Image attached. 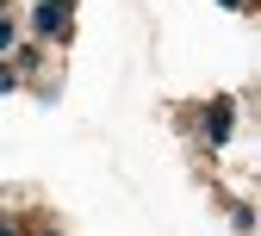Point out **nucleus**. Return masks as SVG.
<instances>
[{
    "label": "nucleus",
    "instance_id": "1",
    "mask_svg": "<svg viewBox=\"0 0 261 236\" xmlns=\"http://www.w3.org/2000/svg\"><path fill=\"white\" fill-rule=\"evenodd\" d=\"M38 38H62V31H69V0H38Z\"/></svg>",
    "mask_w": 261,
    "mask_h": 236
},
{
    "label": "nucleus",
    "instance_id": "6",
    "mask_svg": "<svg viewBox=\"0 0 261 236\" xmlns=\"http://www.w3.org/2000/svg\"><path fill=\"white\" fill-rule=\"evenodd\" d=\"M0 19H7V7H0Z\"/></svg>",
    "mask_w": 261,
    "mask_h": 236
},
{
    "label": "nucleus",
    "instance_id": "3",
    "mask_svg": "<svg viewBox=\"0 0 261 236\" xmlns=\"http://www.w3.org/2000/svg\"><path fill=\"white\" fill-rule=\"evenodd\" d=\"M13 44V19H0V50H7Z\"/></svg>",
    "mask_w": 261,
    "mask_h": 236
},
{
    "label": "nucleus",
    "instance_id": "4",
    "mask_svg": "<svg viewBox=\"0 0 261 236\" xmlns=\"http://www.w3.org/2000/svg\"><path fill=\"white\" fill-rule=\"evenodd\" d=\"M7 87H13V69H7V62H0V93H7Z\"/></svg>",
    "mask_w": 261,
    "mask_h": 236
},
{
    "label": "nucleus",
    "instance_id": "5",
    "mask_svg": "<svg viewBox=\"0 0 261 236\" xmlns=\"http://www.w3.org/2000/svg\"><path fill=\"white\" fill-rule=\"evenodd\" d=\"M0 236H13V224H0Z\"/></svg>",
    "mask_w": 261,
    "mask_h": 236
},
{
    "label": "nucleus",
    "instance_id": "2",
    "mask_svg": "<svg viewBox=\"0 0 261 236\" xmlns=\"http://www.w3.org/2000/svg\"><path fill=\"white\" fill-rule=\"evenodd\" d=\"M230 118H237L230 99H212V106H205V137H212V143H224V137H230Z\"/></svg>",
    "mask_w": 261,
    "mask_h": 236
}]
</instances>
